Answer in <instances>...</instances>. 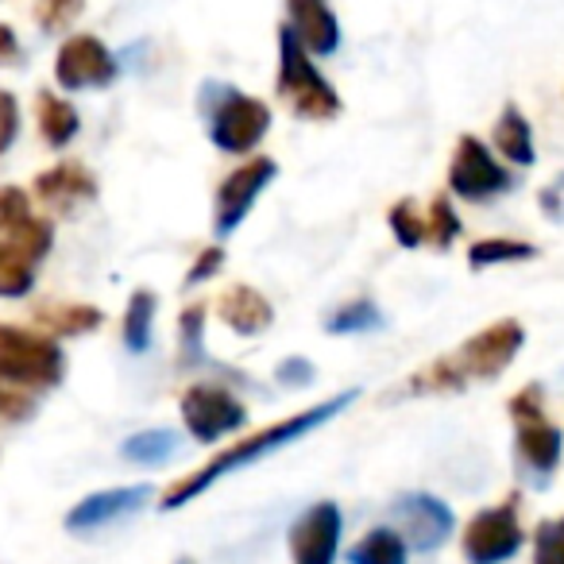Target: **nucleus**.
I'll return each instance as SVG.
<instances>
[{
    "instance_id": "nucleus-1",
    "label": "nucleus",
    "mask_w": 564,
    "mask_h": 564,
    "mask_svg": "<svg viewBox=\"0 0 564 564\" xmlns=\"http://www.w3.org/2000/svg\"><path fill=\"white\" fill-rule=\"evenodd\" d=\"M352 402H356V391H340L337 399L322 402V406H310V410H302V414L286 417V422L267 425V430H259L256 437L236 441L232 448H225V453L213 456V460L205 464V468L189 471V476H182L178 484L166 487V495L159 499V507H163V510L186 507V502H194L197 495L209 491V487L217 484V479H225L228 471H240V468H248V464H256V460H263V456H271L274 448L294 445V441L310 437V433L322 430L325 422H333V417H337L345 406H352Z\"/></svg>"
},
{
    "instance_id": "nucleus-2",
    "label": "nucleus",
    "mask_w": 564,
    "mask_h": 564,
    "mask_svg": "<svg viewBox=\"0 0 564 564\" xmlns=\"http://www.w3.org/2000/svg\"><path fill=\"white\" fill-rule=\"evenodd\" d=\"M525 345V329L510 317L479 329L476 337L464 340L456 352L425 364L417 376H410L406 394H453L468 383H491L514 364V356Z\"/></svg>"
},
{
    "instance_id": "nucleus-3",
    "label": "nucleus",
    "mask_w": 564,
    "mask_h": 564,
    "mask_svg": "<svg viewBox=\"0 0 564 564\" xmlns=\"http://www.w3.org/2000/svg\"><path fill=\"white\" fill-rule=\"evenodd\" d=\"M279 97L286 109L302 120H333L340 117V94L333 82L314 66V55L294 40L286 24L279 28Z\"/></svg>"
},
{
    "instance_id": "nucleus-4",
    "label": "nucleus",
    "mask_w": 564,
    "mask_h": 564,
    "mask_svg": "<svg viewBox=\"0 0 564 564\" xmlns=\"http://www.w3.org/2000/svg\"><path fill=\"white\" fill-rule=\"evenodd\" d=\"M202 112L209 120V140L225 155H251L263 143L271 128V109L259 97H248L232 86H209L202 89Z\"/></svg>"
},
{
    "instance_id": "nucleus-5",
    "label": "nucleus",
    "mask_w": 564,
    "mask_h": 564,
    "mask_svg": "<svg viewBox=\"0 0 564 564\" xmlns=\"http://www.w3.org/2000/svg\"><path fill=\"white\" fill-rule=\"evenodd\" d=\"M66 376V356L51 337L0 325V383L28 387V391H51Z\"/></svg>"
},
{
    "instance_id": "nucleus-6",
    "label": "nucleus",
    "mask_w": 564,
    "mask_h": 564,
    "mask_svg": "<svg viewBox=\"0 0 564 564\" xmlns=\"http://www.w3.org/2000/svg\"><path fill=\"white\" fill-rule=\"evenodd\" d=\"M541 387L530 383L510 399V422H514V433H518V460L522 468L530 471L538 484H545L553 476V468L561 464V453H564V437L553 422L545 417L541 410Z\"/></svg>"
},
{
    "instance_id": "nucleus-7",
    "label": "nucleus",
    "mask_w": 564,
    "mask_h": 564,
    "mask_svg": "<svg viewBox=\"0 0 564 564\" xmlns=\"http://www.w3.org/2000/svg\"><path fill=\"white\" fill-rule=\"evenodd\" d=\"M182 422H186L189 437L213 445V441L228 437V433H236L243 422H248V406H243L228 387L194 383L186 394H182Z\"/></svg>"
},
{
    "instance_id": "nucleus-8",
    "label": "nucleus",
    "mask_w": 564,
    "mask_h": 564,
    "mask_svg": "<svg viewBox=\"0 0 564 564\" xmlns=\"http://www.w3.org/2000/svg\"><path fill=\"white\" fill-rule=\"evenodd\" d=\"M464 561L468 564H502L522 549V522H518V502L507 499L499 507L479 510L464 530Z\"/></svg>"
},
{
    "instance_id": "nucleus-9",
    "label": "nucleus",
    "mask_w": 564,
    "mask_h": 564,
    "mask_svg": "<svg viewBox=\"0 0 564 564\" xmlns=\"http://www.w3.org/2000/svg\"><path fill=\"white\" fill-rule=\"evenodd\" d=\"M448 189L464 202H491V197L507 194L510 174L499 159L487 151L484 140L476 135H460L453 151V166H448Z\"/></svg>"
},
{
    "instance_id": "nucleus-10",
    "label": "nucleus",
    "mask_w": 564,
    "mask_h": 564,
    "mask_svg": "<svg viewBox=\"0 0 564 564\" xmlns=\"http://www.w3.org/2000/svg\"><path fill=\"white\" fill-rule=\"evenodd\" d=\"M274 174H279L274 159H263V155L236 166V171L217 186V202H213V232L217 236L236 232L240 220L251 213V205L259 202V194L271 186Z\"/></svg>"
},
{
    "instance_id": "nucleus-11",
    "label": "nucleus",
    "mask_w": 564,
    "mask_h": 564,
    "mask_svg": "<svg viewBox=\"0 0 564 564\" xmlns=\"http://www.w3.org/2000/svg\"><path fill=\"white\" fill-rule=\"evenodd\" d=\"M391 522L399 530V538L406 541V549L433 553L453 533V510L441 499H433V495L414 491V495H399L391 502Z\"/></svg>"
},
{
    "instance_id": "nucleus-12",
    "label": "nucleus",
    "mask_w": 564,
    "mask_h": 564,
    "mask_svg": "<svg viewBox=\"0 0 564 564\" xmlns=\"http://www.w3.org/2000/svg\"><path fill=\"white\" fill-rule=\"evenodd\" d=\"M117 58L105 47L97 35H70V40L58 47L55 58V78L63 89L78 94V89H105L117 78Z\"/></svg>"
},
{
    "instance_id": "nucleus-13",
    "label": "nucleus",
    "mask_w": 564,
    "mask_h": 564,
    "mask_svg": "<svg viewBox=\"0 0 564 564\" xmlns=\"http://www.w3.org/2000/svg\"><path fill=\"white\" fill-rule=\"evenodd\" d=\"M340 507L329 499L314 502L310 510H302V518L291 525V561L294 564H337L340 549Z\"/></svg>"
},
{
    "instance_id": "nucleus-14",
    "label": "nucleus",
    "mask_w": 564,
    "mask_h": 564,
    "mask_svg": "<svg viewBox=\"0 0 564 564\" xmlns=\"http://www.w3.org/2000/svg\"><path fill=\"white\" fill-rule=\"evenodd\" d=\"M0 236H4V243L20 248L35 263V259H43L51 251L55 228H51V220L35 217L24 189L0 186Z\"/></svg>"
},
{
    "instance_id": "nucleus-15",
    "label": "nucleus",
    "mask_w": 564,
    "mask_h": 564,
    "mask_svg": "<svg viewBox=\"0 0 564 564\" xmlns=\"http://www.w3.org/2000/svg\"><path fill=\"white\" fill-rule=\"evenodd\" d=\"M151 487L140 484V487H112V491H97V495H86L78 507L66 514V530L70 533H86V530H101L109 522H120V518L135 514V510L148 507L151 499Z\"/></svg>"
},
{
    "instance_id": "nucleus-16",
    "label": "nucleus",
    "mask_w": 564,
    "mask_h": 564,
    "mask_svg": "<svg viewBox=\"0 0 564 564\" xmlns=\"http://www.w3.org/2000/svg\"><path fill=\"white\" fill-rule=\"evenodd\" d=\"M291 32L310 55H337L340 51V20L329 0H286Z\"/></svg>"
},
{
    "instance_id": "nucleus-17",
    "label": "nucleus",
    "mask_w": 564,
    "mask_h": 564,
    "mask_svg": "<svg viewBox=\"0 0 564 564\" xmlns=\"http://www.w3.org/2000/svg\"><path fill=\"white\" fill-rule=\"evenodd\" d=\"M35 194H40V202H47L51 209L70 213V209H78L82 202H94L97 178L82 163H58L35 178Z\"/></svg>"
},
{
    "instance_id": "nucleus-18",
    "label": "nucleus",
    "mask_w": 564,
    "mask_h": 564,
    "mask_svg": "<svg viewBox=\"0 0 564 564\" xmlns=\"http://www.w3.org/2000/svg\"><path fill=\"white\" fill-rule=\"evenodd\" d=\"M220 322L232 333H240V337H259V333L271 329L274 310H271V302L259 291H251V286H232V291L220 294Z\"/></svg>"
},
{
    "instance_id": "nucleus-19",
    "label": "nucleus",
    "mask_w": 564,
    "mask_h": 564,
    "mask_svg": "<svg viewBox=\"0 0 564 564\" xmlns=\"http://www.w3.org/2000/svg\"><path fill=\"white\" fill-rule=\"evenodd\" d=\"M495 151L514 166H533V128L518 105H507L495 120Z\"/></svg>"
},
{
    "instance_id": "nucleus-20",
    "label": "nucleus",
    "mask_w": 564,
    "mask_h": 564,
    "mask_svg": "<svg viewBox=\"0 0 564 564\" xmlns=\"http://www.w3.org/2000/svg\"><path fill=\"white\" fill-rule=\"evenodd\" d=\"M35 322L51 333V337H86L101 325V310L82 306V302H47L35 310Z\"/></svg>"
},
{
    "instance_id": "nucleus-21",
    "label": "nucleus",
    "mask_w": 564,
    "mask_h": 564,
    "mask_svg": "<svg viewBox=\"0 0 564 564\" xmlns=\"http://www.w3.org/2000/svg\"><path fill=\"white\" fill-rule=\"evenodd\" d=\"M35 120H40V132L51 148H66L82 128L78 109H74L66 97H55V94H35Z\"/></svg>"
},
{
    "instance_id": "nucleus-22",
    "label": "nucleus",
    "mask_w": 564,
    "mask_h": 564,
    "mask_svg": "<svg viewBox=\"0 0 564 564\" xmlns=\"http://www.w3.org/2000/svg\"><path fill=\"white\" fill-rule=\"evenodd\" d=\"M348 564H406V541L399 538V530H371L368 538H360L348 553Z\"/></svg>"
},
{
    "instance_id": "nucleus-23",
    "label": "nucleus",
    "mask_w": 564,
    "mask_h": 564,
    "mask_svg": "<svg viewBox=\"0 0 564 564\" xmlns=\"http://www.w3.org/2000/svg\"><path fill=\"white\" fill-rule=\"evenodd\" d=\"M533 256H538V248H533V243L507 240V236H491V240L471 243L468 267H471V271H487V267H499V263H530Z\"/></svg>"
},
{
    "instance_id": "nucleus-24",
    "label": "nucleus",
    "mask_w": 564,
    "mask_h": 564,
    "mask_svg": "<svg viewBox=\"0 0 564 564\" xmlns=\"http://www.w3.org/2000/svg\"><path fill=\"white\" fill-rule=\"evenodd\" d=\"M178 448L182 441L171 430H143L120 445V456L132 464H166L171 456H178Z\"/></svg>"
},
{
    "instance_id": "nucleus-25",
    "label": "nucleus",
    "mask_w": 564,
    "mask_h": 564,
    "mask_svg": "<svg viewBox=\"0 0 564 564\" xmlns=\"http://www.w3.org/2000/svg\"><path fill=\"white\" fill-rule=\"evenodd\" d=\"M151 325H155V294L135 291L132 299H128V314H124L128 352H148L151 348Z\"/></svg>"
},
{
    "instance_id": "nucleus-26",
    "label": "nucleus",
    "mask_w": 564,
    "mask_h": 564,
    "mask_svg": "<svg viewBox=\"0 0 564 564\" xmlns=\"http://www.w3.org/2000/svg\"><path fill=\"white\" fill-rule=\"evenodd\" d=\"M383 325V314H379V306L371 299H356V302H345V306H337L329 317H325V329L333 333V337H348V333H371Z\"/></svg>"
},
{
    "instance_id": "nucleus-27",
    "label": "nucleus",
    "mask_w": 564,
    "mask_h": 564,
    "mask_svg": "<svg viewBox=\"0 0 564 564\" xmlns=\"http://www.w3.org/2000/svg\"><path fill=\"white\" fill-rule=\"evenodd\" d=\"M35 263L12 243H0V299H20L32 291Z\"/></svg>"
},
{
    "instance_id": "nucleus-28",
    "label": "nucleus",
    "mask_w": 564,
    "mask_h": 564,
    "mask_svg": "<svg viewBox=\"0 0 564 564\" xmlns=\"http://www.w3.org/2000/svg\"><path fill=\"white\" fill-rule=\"evenodd\" d=\"M205 306H186L178 317V364L197 368L205 356Z\"/></svg>"
},
{
    "instance_id": "nucleus-29",
    "label": "nucleus",
    "mask_w": 564,
    "mask_h": 564,
    "mask_svg": "<svg viewBox=\"0 0 564 564\" xmlns=\"http://www.w3.org/2000/svg\"><path fill=\"white\" fill-rule=\"evenodd\" d=\"M456 236H460V217H456L453 202H448L445 194L433 197L430 213H425V243L448 248V243H456Z\"/></svg>"
},
{
    "instance_id": "nucleus-30",
    "label": "nucleus",
    "mask_w": 564,
    "mask_h": 564,
    "mask_svg": "<svg viewBox=\"0 0 564 564\" xmlns=\"http://www.w3.org/2000/svg\"><path fill=\"white\" fill-rule=\"evenodd\" d=\"M387 225H391V236L402 243V248H417V243H425V217L417 213V205L410 202V197H402V202L391 205Z\"/></svg>"
},
{
    "instance_id": "nucleus-31",
    "label": "nucleus",
    "mask_w": 564,
    "mask_h": 564,
    "mask_svg": "<svg viewBox=\"0 0 564 564\" xmlns=\"http://www.w3.org/2000/svg\"><path fill=\"white\" fill-rule=\"evenodd\" d=\"M533 564H564V518L538 525V533H533Z\"/></svg>"
},
{
    "instance_id": "nucleus-32",
    "label": "nucleus",
    "mask_w": 564,
    "mask_h": 564,
    "mask_svg": "<svg viewBox=\"0 0 564 564\" xmlns=\"http://www.w3.org/2000/svg\"><path fill=\"white\" fill-rule=\"evenodd\" d=\"M82 4L86 0H35V20H40L43 32H63L78 20Z\"/></svg>"
},
{
    "instance_id": "nucleus-33",
    "label": "nucleus",
    "mask_w": 564,
    "mask_h": 564,
    "mask_svg": "<svg viewBox=\"0 0 564 564\" xmlns=\"http://www.w3.org/2000/svg\"><path fill=\"white\" fill-rule=\"evenodd\" d=\"M314 364L306 360V356H291V360H279V368H274V383L279 387H291V391H306L310 383H314Z\"/></svg>"
},
{
    "instance_id": "nucleus-34",
    "label": "nucleus",
    "mask_w": 564,
    "mask_h": 564,
    "mask_svg": "<svg viewBox=\"0 0 564 564\" xmlns=\"http://www.w3.org/2000/svg\"><path fill=\"white\" fill-rule=\"evenodd\" d=\"M20 135V105L9 89H0V151H9Z\"/></svg>"
},
{
    "instance_id": "nucleus-35",
    "label": "nucleus",
    "mask_w": 564,
    "mask_h": 564,
    "mask_svg": "<svg viewBox=\"0 0 564 564\" xmlns=\"http://www.w3.org/2000/svg\"><path fill=\"white\" fill-rule=\"evenodd\" d=\"M225 267V251L220 248H205V251H197V259H194V267L186 271V286H197V282H209L213 274Z\"/></svg>"
},
{
    "instance_id": "nucleus-36",
    "label": "nucleus",
    "mask_w": 564,
    "mask_h": 564,
    "mask_svg": "<svg viewBox=\"0 0 564 564\" xmlns=\"http://www.w3.org/2000/svg\"><path fill=\"white\" fill-rule=\"evenodd\" d=\"M538 205H541V213H545L549 220H556V225H564V174H556V178L549 182L545 189H541Z\"/></svg>"
},
{
    "instance_id": "nucleus-37",
    "label": "nucleus",
    "mask_w": 564,
    "mask_h": 564,
    "mask_svg": "<svg viewBox=\"0 0 564 564\" xmlns=\"http://www.w3.org/2000/svg\"><path fill=\"white\" fill-rule=\"evenodd\" d=\"M20 55V40H17V32H12L9 24H0V66L4 63H12V58Z\"/></svg>"
},
{
    "instance_id": "nucleus-38",
    "label": "nucleus",
    "mask_w": 564,
    "mask_h": 564,
    "mask_svg": "<svg viewBox=\"0 0 564 564\" xmlns=\"http://www.w3.org/2000/svg\"><path fill=\"white\" fill-rule=\"evenodd\" d=\"M178 564H197V561H189V556H182V561Z\"/></svg>"
}]
</instances>
